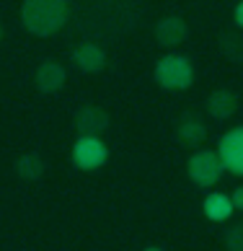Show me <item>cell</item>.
I'll use <instances>...</instances> for the list:
<instances>
[{
    "label": "cell",
    "mask_w": 243,
    "mask_h": 251,
    "mask_svg": "<svg viewBox=\"0 0 243 251\" xmlns=\"http://www.w3.org/2000/svg\"><path fill=\"white\" fill-rule=\"evenodd\" d=\"M70 18L68 0H24L21 5V24L34 36H52L57 34Z\"/></svg>",
    "instance_id": "6da1fadb"
},
{
    "label": "cell",
    "mask_w": 243,
    "mask_h": 251,
    "mask_svg": "<svg viewBox=\"0 0 243 251\" xmlns=\"http://www.w3.org/2000/svg\"><path fill=\"white\" fill-rule=\"evenodd\" d=\"M155 80L168 91H184L194 83V68L181 54H166L155 62Z\"/></svg>",
    "instance_id": "7a4b0ae2"
},
{
    "label": "cell",
    "mask_w": 243,
    "mask_h": 251,
    "mask_svg": "<svg viewBox=\"0 0 243 251\" xmlns=\"http://www.w3.org/2000/svg\"><path fill=\"white\" fill-rule=\"evenodd\" d=\"M186 171H189V179L197 184V187L207 189V187H215V184L220 181L225 166H222L218 151H207V148H204V151H197L189 158Z\"/></svg>",
    "instance_id": "3957f363"
},
{
    "label": "cell",
    "mask_w": 243,
    "mask_h": 251,
    "mask_svg": "<svg viewBox=\"0 0 243 251\" xmlns=\"http://www.w3.org/2000/svg\"><path fill=\"white\" fill-rule=\"evenodd\" d=\"M109 158V148L101 143V137H86L78 135L75 145H73V163L83 171H93L101 169Z\"/></svg>",
    "instance_id": "277c9868"
},
{
    "label": "cell",
    "mask_w": 243,
    "mask_h": 251,
    "mask_svg": "<svg viewBox=\"0 0 243 251\" xmlns=\"http://www.w3.org/2000/svg\"><path fill=\"white\" fill-rule=\"evenodd\" d=\"M218 155L230 174L243 176V127H236L220 137Z\"/></svg>",
    "instance_id": "5b68a950"
},
{
    "label": "cell",
    "mask_w": 243,
    "mask_h": 251,
    "mask_svg": "<svg viewBox=\"0 0 243 251\" xmlns=\"http://www.w3.org/2000/svg\"><path fill=\"white\" fill-rule=\"evenodd\" d=\"M109 127V114L101 106H83L75 114V129L86 137H98Z\"/></svg>",
    "instance_id": "8992f818"
},
{
    "label": "cell",
    "mask_w": 243,
    "mask_h": 251,
    "mask_svg": "<svg viewBox=\"0 0 243 251\" xmlns=\"http://www.w3.org/2000/svg\"><path fill=\"white\" fill-rule=\"evenodd\" d=\"M186 36H189V26H186V21L179 16H166L155 24V39H158V44H163V47H176V44H181Z\"/></svg>",
    "instance_id": "52a82bcc"
},
{
    "label": "cell",
    "mask_w": 243,
    "mask_h": 251,
    "mask_svg": "<svg viewBox=\"0 0 243 251\" xmlns=\"http://www.w3.org/2000/svg\"><path fill=\"white\" fill-rule=\"evenodd\" d=\"M34 86L42 91V94H57L65 86V68L54 60L42 62L34 73Z\"/></svg>",
    "instance_id": "ba28073f"
},
{
    "label": "cell",
    "mask_w": 243,
    "mask_h": 251,
    "mask_svg": "<svg viewBox=\"0 0 243 251\" xmlns=\"http://www.w3.org/2000/svg\"><path fill=\"white\" fill-rule=\"evenodd\" d=\"M73 62L83 73H98L106 68V52L93 42H83L73 50Z\"/></svg>",
    "instance_id": "9c48e42d"
},
{
    "label": "cell",
    "mask_w": 243,
    "mask_h": 251,
    "mask_svg": "<svg viewBox=\"0 0 243 251\" xmlns=\"http://www.w3.org/2000/svg\"><path fill=\"white\" fill-rule=\"evenodd\" d=\"M236 111H238V99H236L233 91L218 88V91H212V94H210V99H207V114L212 119H230Z\"/></svg>",
    "instance_id": "30bf717a"
},
{
    "label": "cell",
    "mask_w": 243,
    "mask_h": 251,
    "mask_svg": "<svg viewBox=\"0 0 243 251\" xmlns=\"http://www.w3.org/2000/svg\"><path fill=\"white\" fill-rule=\"evenodd\" d=\"M176 137L184 148H199L207 137V127L199 122V117L194 114H184L179 127H176Z\"/></svg>",
    "instance_id": "8fae6325"
},
{
    "label": "cell",
    "mask_w": 243,
    "mask_h": 251,
    "mask_svg": "<svg viewBox=\"0 0 243 251\" xmlns=\"http://www.w3.org/2000/svg\"><path fill=\"white\" fill-rule=\"evenodd\" d=\"M233 202H230V194H222V192H212L204 197V215L215 223H222L233 215Z\"/></svg>",
    "instance_id": "7c38bea8"
},
{
    "label": "cell",
    "mask_w": 243,
    "mask_h": 251,
    "mask_svg": "<svg viewBox=\"0 0 243 251\" xmlns=\"http://www.w3.org/2000/svg\"><path fill=\"white\" fill-rule=\"evenodd\" d=\"M16 174H18V179H24V181L42 179V174H44L42 155H39V153H26V155H21V158L16 161Z\"/></svg>",
    "instance_id": "4fadbf2b"
},
{
    "label": "cell",
    "mask_w": 243,
    "mask_h": 251,
    "mask_svg": "<svg viewBox=\"0 0 243 251\" xmlns=\"http://www.w3.org/2000/svg\"><path fill=\"white\" fill-rule=\"evenodd\" d=\"M225 246L228 251H243V220L225 230Z\"/></svg>",
    "instance_id": "5bb4252c"
},
{
    "label": "cell",
    "mask_w": 243,
    "mask_h": 251,
    "mask_svg": "<svg viewBox=\"0 0 243 251\" xmlns=\"http://www.w3.org/2000/svg\"><path fill=\"white\" fill-rule=\"evenodd\" d=\"M230 202H233V207H236V210H243V187H238L236 192L230 194Z\"/></svg>",
    "instance_id": "9a60e30c"
},
{
    "label": "cell",
    "mask_w": 243,
    "mask_h": 251,
    "mask_svg": "<svg viewBox=\"0 0 243 251\" xmlns=\"http://www.w3.org/2000/svg\"><path fill=\"white\" fill-rule=\"evenodd\" d=\"M236 24H238L241 29H243V0H241V3L236 5Z\"/></svg>",
    "instance_id": "2e32d148"
},
{
    "label": "cell",
    "mask_w": 243,
    "mask_h": 251,
    "mask_svg": "<svg viewBox=\"0 0 243 251\" xmlns=\"http://www.w3.org/2000/svg\"><path fill=\"white\" fill-rule=\"evenodd\" d=\"M145 251H161V249H155V246H150V249H145Z\"/></svg>",
    "instance_id": "e0dca14e"
},
{
    "label": "cell",
    "mask_w": 243,
    "mask_h": 251,
    "mask_svg": "<svg viewBox=\"0 0 243 251\" xmlns=\"http://www.w3.org/2000/svg\"><path fill=\"white\" fill-rule=\"evenodd\" d=\"M0 39H3V24H0Z\"/></svg>",
    "instance_id": "ac0fdd59"
}]
</instances>
